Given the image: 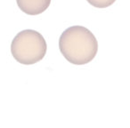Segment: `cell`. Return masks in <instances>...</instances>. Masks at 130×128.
Here are the masks:
<instances>
[{"label":"cell","mask_w":130,"mask_h":128,"mask_svg":"<svg viewBox=\"0 0 130 128\" xmlns=\"http://www.w3.org/2000/svg\"><path fill=\"white\" fill-rule=\"evenodd\" d=\"M18 7L28 15H38L45 11L51 0H16Z\"/></svg>","instance_id":"cell-3"},{"label":"cell","mask_w":130,"mask_h":128,"mask_svg":"<svg viewBox=\"0 0 130 128\" xmlns=\"http://www.w3.org/2000/svg\"><path fill=\"white\" fill-rule=\"evenodd\" d=\"M59 49L62 56L74 65H85L95 58L98 42L95 36L83 26L66 29L59 39Z\"/></svg>","instance_id":"cell-1"},{"label":"cell","mask_w":130,"mask_h":128,"mask_svg":"<svg viewBox=\"0 0 130 128\" xmlns=\"http://www.w3.org/2000/svg\"><path fill=\"white\" fill-rule=\"evenodd\" d=\"M46 51L45 39L34 29H24L19 32L11 44L13 57L23 65H32L42 61Z\"/></svg>","instance_id":"cell-2"},{"label":"cell","mask_w":130,"mask_h":128,"mask_svg":"<svg viewBox=\"0 0 130 128\" xmlns=\"http://www.w3.org/2000/svg\"><path fill=\"white\" fill-rule=\"evenodd\" d=\"M87 1L95 8H106L116 2V0H87Z\"/></svg>","instance_id":"cell-4"}]
</instances>
